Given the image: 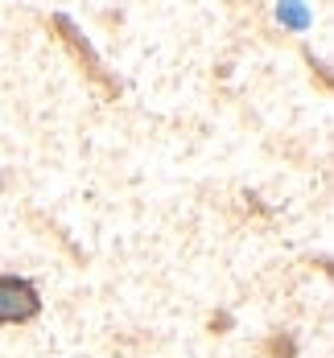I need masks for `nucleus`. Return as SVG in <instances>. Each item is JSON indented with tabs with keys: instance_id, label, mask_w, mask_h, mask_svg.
Here are the masks:
<instances>
[{
	"instance_id": "1",
	"label": "nucleus",
	"mask_w": 334,
	"mask_h": 358,
	"mask_svg": "<svg viewBox=\"0 0 334 358\" xmlns=\"http://www.w3.org/2000/svg\"><path fill=\"white\" fill-rule=\"evenodd\" d=\"M41 313V292L25 276H0V325L34 322Z\"/></svg>"
},
{
	"instance_id": "2",
	"label": "nucleus",
	"mask_w": 334,
	"mask_h": 358,
	"mask_svg": "<svg viewBox=\"0 0 334 358\" xmlns=\"http://www.w3.org/2000/svg\"><path fill=\"white\" fill-rule=\"evenodd\" d=\"M281 17L293 21V25H305V13H301V8H281Z\"/></svg>"
}]
</instances>
